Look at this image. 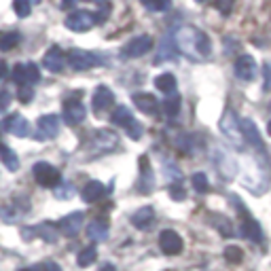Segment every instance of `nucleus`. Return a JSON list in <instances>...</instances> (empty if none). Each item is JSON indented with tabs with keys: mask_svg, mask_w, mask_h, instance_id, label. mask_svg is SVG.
I'll return each mask as SVG.
<instances>
[{
	"mask_svg": "<svg viewBox=\"0 0 271 271\" xmlns=\"http://www.w3.org/2000/svg\"><path fill=\"white\" fill-rule=\"evenodd\" d=\"M176 45L193 62L208 60L210 53H212V41H210V36L206 32H202V30L193 28V26L180 28L176 32Z\"/></svg>",
	"mask_w": 271,
	"mask_h": 271,
	"instance_id": "1",
	"label": "nucleus"
},
{
	"mask_svg": "<svg viewBox=\"0 0 271 271\" xmlns=\"http://www.w3.org/2000/svg\"><path fill=\"white\" fill-rule=\"evenodd\" d=\"M219 128H221V134L233 144V147L242 149L244 144H246L242 128H240V119L236 117V113H233V111H225V115L219 121Z\"/></svg>",
	"mask_w": 271,
	"mask_h": 271,
	"instance_id": "2",
	"label": "nucleus"
},
{
	"mask_svg": "<svg viewBox=\"0 0 271 271\" xmlns=\"http://www.w3.org/2000/svg\"><path fill=\"white\" fill-rule=\"evenodd\" d=\"M32 174H34V180L39 183L41 187H47V189H56L60 183H62V174L58 168H53L47 161H39L34 164L32 168Z\"/></svg>",
	"mask_w": 271,
	"mask_h": 271,
	"instance_id": "3",
	"label": "nucleus"
},
{
	"mask_svg": "<svg viewBox=\"0 0 271 271\" xmlns=\"http://www.w3.org/2000/svg\"><path fill=\"white\" fill-rule=\"evenodd\" d=\"M98 62H100V58L96 56V53L85 51V49H70L68 56H66V64L77 72L94 68V66H98Z\"/></svg>",
	"mask_w": 271,
	"mask_h": 271,
	"instance_id": "4",
	"label": "nucleus"
},
{
	"mask_svg": "<svg viewBox=\"0 0 271 271\" xmlns=\"http://www.w3.org/2000/svg\"><path fill=\"white\" fill-rule=\"evenodd\" d=\"M153 49V39L149 34H140V36H134L132 41H128L121 49V56L128 58V60H136V58H142Z\"/></svg>",
	"mask_w": 271,
	"mask_h": 271,
	"instance_id": "5",
	"label": "nucleus"
},
{
	"mask_svg": "<svg viewBox=\"0 0 271 271\" xmlns=\"http://www.w3.org/2000/svg\"><path fill=\"white\" fill-rule=\"evenodd\" d=\"M64 24L72 32H87L89 28L96 26V15L92 11H72Z\"/></svg>",
	"mask_w": 271,
	"mask_h": 271,
	"instance_id": "6",
	"label": "nucleus"
},
{
	"mask_svg": "<svg viewBox=\"0 0 271 271\" xmlns=\"http://www.w3.org/2000/svg\"><path fill=\"white\" fill-rule=\"evenodd\" d=\"M13 79L15 83H20L22 85H34V83H39L41 81V70L39 66H36L34 62H26V64H17L15 70H13Z\"/></svg>",
	"mask_w": 271,
	"mask_h": 271,
	"instance_id": "7",
	"label": "nucleus"
},
{
	"mask_svg": "<svg viewBox=\"0 0 271 271\" xmlns=\"http://www.w3.org/2000/svg\"><path fill=\"white\" fill-rule=\"evenodd\" d=\"M64 121L66 125H70V128H77V125H81L87 117V108L81 100H66L64 102Z\"/></svg>",
	"mask_w": 271,
	"mask_h": 271,
	"instance_id": "8",
	"label": "nucleus"
},
{
	"mask_svg": "<svg viewBox=\"0 0 271 271\" xmlns=\"http://www.w3.org/2000/svg\"><path fill=\"white\" fill-rule=\"evenodd\" d=\"M119 147V138L111 130H100L92 138V149L96 153H113Z\"/></svg>",
	"mask_w": 271,
	"mask_h": 271,
	"instance_id": "9",
	"label": "nucleus"
},
{
	"mask_svg": "<svg viewBox=\"0 0 271 271\" xmlns=\"http://www.w3.org/2000/svg\"><path fill=\"white\" fill-rule=\"evenodd\" d=\"M159 248L164 255H180L183 252V238L172 229H164L159 233Z\"/></svg>",
	"mask_w": 271,
	"mask_h": 271,
	"instance_id": "10",
	"label": "nucleus"
},
{
	"mask_svg": "<svg viewBox=\"0 0 271 271\" xmlns=\"http://www.w3.org/2000/svg\"><path fill=\"white\" fill-rule=\"evenodd\" d=\"M178 56V45H176V34H166L159 43V49L155 53V64L161 62H172Z\"/></svg>",
	"mask_w": 271,
	"mask_h": 271,
	"instance_id": "11",
	"label": "nucleus"
},
{
	"mask_svg": "<svg viewBox=\"0 0 271 271\" xmlns=\"http://www.w3.org/2000/svg\"><path fill=\"white\" fill-rule=\"evenodd\" d=\"M39 140H53L60 134V117L58 115H43L39 119Z\"/></svg>",
	"mask_w": 271,
	"mask_h": 271,
	"instance_id": "12",
	"label": "nucleus"
},
{
	"mask_svg": "<svg viewBox=\"0 0 271 271\" xmlns=\"http://www.w3.org/2000/svg\"><path fill=\"white\" fill-rule=\"evenodd\" d=\"M240 128H242V134H244V140L250 144V147H255L259 153L265 151V142L259 134V128L255 125V121H250V119H242L240 121Z\"/></svg>",
	"mask_w": 271,
	"mask_h": 271,
	"instance_id": "13",
	"label": "nucleus"
},
{
	"mask_svg": "<svg viewBox=\"0 0 271 271\" xmlns=\"http://www.w3.org/2000/svg\"><path fill=\"white\" fill-rule=\"evenodd\" d=\"M233 72L236 77L242 79V81H252L257 75V62L252 56H240L236 60V66H233Z\"/></svg>",
	"mask_w": 271,
	"mask_h": 271,
	"instance_id": "14",
	"label": "nucleus"
},
{
	"mask_svg": "<svg viewBox=\"0 0 271 271\" xmlns=\"http://www.w3.org/2000/svg\"><path fill=\"white\" fill-rule=\"evenodd\" d=\"M113 104H115L113 92H111V89H108L106 85H100L96 92H94V102H92L94 113H96V115H102V113H106Z\"/></svg>",
	"mask_w": 271,
	"mask_h": 271,
	"instance_id": "15",
	"label": "nucleus"
},
{
	"mask_svg": "<svg viewBox=\"0 0 271 271\" xmlns=\"http://www.w3.org/2000/svg\"><path fill=\"white\" fill-rule=\"evenodd\" d=\"M242 236L246 238V240H250L252 244H261L263 242V229H261V225L252 219V216L244 210V219H242Z\"/></svg>",
	"mask_w": 271,
	"mask_h": 271,
	"instance_id": "16",
	"label": "nucleus"
},
{
	"mask_svg": "<svg viewBox=\"0 0 271 271\" xmlns=\"http://www.w3.org/2000/svg\"><path fill=\"white\" fill-rule=\"evenodd\" d=\"M43 66H45V70L53 72V75L62 72L64 66H66V56H64V51H62L60 47H51V49L45 53V58H43Z\"/></svg>",
	"mask_w": 271,
	"mask_h": 271,
	"instance_id": "17",
	"label": "nucleus"
},
{
	"mask_svg": "<svg viewBox=\"0 0 271 271\" xmlns=\"http://www.w3.org/2000/svg\"><path fill=\"white\" fill-rule=\"evenodd\" d=\"M83 212H72V214H68V216H64V219L60 221V225H58V229L64 233L66 238H75L77 233L81 231V227H83Z\"/></svg>",
	"mask_w": 271,
	"mask_h": 271,
	"instance_id": "18",
	"label": "nucleus"
},
{
	"mask_svg": "<svg viewBox=\"0 0 271 271\" xmlns=\"http://www.w3.org/2000/svg\"><path fill=\"white\" fill-rule=\"evenodd\" d=\"M214 161H216V166H219V172L225 178H233V176L238 174V164H236V159H233L229 153L216 149L214 151Z\"/></svg>",
	"mask_w": 271,
	"mask_h": 271,
	"instance_id": "19",
	"label": "nucleus"
},
{
	"mask_svg": "<svg viewBox=\"0 0 271 271\" xmlns=\"http://www.w3.org/2000/svg\"><path fill=\"white\" fill-rule=\"evenodd\" d=\"M3 128H5L7 132H11L13 136H17V138H26V136L30 134V123H28L22 115H17V113L5 119Z\"/></svg>",
	"mask_w": 271,
	"mask_h": 271,
	"instance_id": "20",
	"label": "nucleus"
},
{
	"mask_svg": "<svg viewBox=\"0 0 271 271\" xmlns=\"http://www.w3.org/2000/svg\"><path fill=\"white\" fill-rule=\"evenodd\" d=\"M132 100H134L138 111L147 113V115H153V117L159 115V100L153 94H134Z\"/></svg>",
	"mask_w": 271,
	"mask_h": 271,
	"instance_id": "21",
	"label": "nucleus"
},
{
	"mask_svg": "<svg viewBox=\"0 0 271 271\" xmlns=\"http://www.w3.org/2000/svg\"><path fill=\"white\" fill-rule=\"evenodd\" d=\"M130 221H132V225H134L136 229L147 231V229H151L153 223H155V210H153L151 206H144V208H140V210H136V212L132 214Z\"/></svg>",
	"mask_w": 271,
	"mask_h": 271,
	"instance_id": "22",
	"label": "nucleus"
},
{
	"mask_svg": "<svg viewBox=\"0 0 271 271\" xmlns=\"http://www.w3.org/2000/svg\"><path fill=\"white\" fill-rule=\"evenodd\" d=\"M111 121H113V125H117V128H123L125 132H128L132 125L136 123V117L132 115V111H130L128 106H119V108H115V111H113Z\"/></svg>",
	"mask_w": 271,
	"mask_h": 271,
	"instance_id": "23",
	"label": "nucleus"
},
{
	"mask_svg": "<svg viewBox=\"0 0 271 271\" xmlns=\"http://www.w3.org/2000/svg\"><path fill=\"white\" fill-rule=\"evenodd\" d=\"M104 185L100 183V180H89V183L85 185V189L81 191V197H83V202L85 204H96L98 200H102V195H104Z\"/></svg>",
	"mask_w": 271,
	"mask_h": 271,
	"instance_id": "24",
	"label": "nucleus"
},
{
	"mask_svg": "<svg viewBox=\"0 0 271 271\" xmlns=\"http://www.w3.org/2000/svg\"><path fill=\"white\" fill-rule=\"evenodd\" d=\"M153 183H155V178H153V170L149 166V157H140V193H149L153 189Z\"/></svg>",
	"mask_w": 271,
	"mask_h": 271,
	"instance_id": "25",
	"label": "nucleus"
},
{
	"mask_svg": "<svg viewBox=\"0 0 271 271\" xmlns=\"http://www.w3.org/2000/svg\"><path fill=\"white\" fill-rule=\"evenodd\" d=\"M87 236L92 242H106L108 238V225L104 221H94L87 225Z\"/></svg>",
	"mask_w": 271,
	"mask_h": 271,
	"instance_id": "26",
	"label": "nucleus"
},
{
	"mask_svg": "<svg viewBox=\"0 0 271 271\" xmlns=\"http://www.w3.org/2000/svg\"><path fill=\"white\" fill-rule=\"evenodd\" d=\"M155 87L159 92H164L166 96H172V94H176V77L172 72H164V75H159L155 79Z\"/></svg>",
	"mask_w": 271,
	"mask_h": 271,
	"instance_id": "27",
	"label": "nucleus"
},
{
	"mask_svg": "<svg viewBox=\"0 0 271 271\" xmlns=\"http://www.w3.org/2000/svg\"><path fill=\"white\" fill-rule=\"evenodd\" d=\"M58 227L56 225H51V223H43V225H39V227H34L32 229V233H39V236L45 240V242H49V244H53L58 240Z\"/></svg>",
	"mask_w": 271,
	"mask_h": 271,
	"instance_id": "28",
	"label": "nucleus"
},
{
	"mask_svg": "<svg viewBox=\"0 0 271 271\" xmlns=\"http://www.w3.org/2000/svg\"><path fill=\"white\" fill-rule=\"evenodd\" d=\"M0 157H3V164H5L11 172H17V170H20V159H17V155H15L13 149L3 147V144H0Z\"/></svg>",
	"mask_w": 271,
	"mask_h": 271,
	"instance_id": "29",
	"label": "nucleus"
},
{
	"mask_svg": "<svg viewBox=\"0 0 271 271\" xmlns=\"http://www.w3.org/2000/svg\"><path fill=\"white\" fill-rule=\"evenodd\" d=\"M22 43V34L20 32H3L0 34V49L3 51H11Z\"/></svg>",
	"mask_w": 271,
	"mask_h": 271,
	"instance_id": "30",
	"label": "nucleus"
},
{
	"mask_svg": "<svg viewBox=\"0 0 271 271\" xmlns=\"http://www.w3.org/2000/svg\"><path fill=\"white\" fill-rule=\"evenodd\" d=\"M98 259V252H96V246H87L79 252V257H77V263L81 267H89V265H94Z\"/></svg>",
	"mask_w": 271,
	"mask_h": 271,
	"instance_id": "31",
	"label": "nucleus"
},
{
	"mask_svg": "<svg viewBox=\"0 0 271 271\" xmlns=\"http://www.w3.org/2000/svg\"><path fill=\"white\" fill-rule=\"evenodd\" d=\"M180 106H183V100H180L178 94L168 96V100H164V111L168 117H176L180 113Z\"/></svg>",
	"mask_w": 271,
	"mask_h": 271,
	"instance_id": "32",
	"label": "nucleus"
},
{
	"mask_svg": "<svg viewBox=\"0 0 271 271\" xmlns=\"http://www.w3.org/2000/svg\"><path fill=\"white\" fill-rule=\"evenodd\" d=\"M178 147L183 149L185 153L189 151V153H193V151H197V147H200V142H197V136L195 134H183L178 138Z\"/></svg>",
	"mask_w": 271,
	"mask_h": 271,
	"instance_id": "33",
	"label": "nucleus"
},
{
	"mask_svg": "<svg viewBox=\"0 0 271 271\" xmlns=\"http://www.w3.org/2000/svg\"><path fill=\"white\" fill-rule=\"evenodd\" d=\"M191 183H193V189H195L197 193H208V191H210V183H208V176H206L204 172H197V174H193V178H191Z\"/></svg>",
	"mask_w": 271,
	"mask_h": 271,
	"instance_id": "34",
	"label": "nucleus"
},
{
	"mask_svg": "<svg viewBox=\"0 0 271 271\" xmlns=\"http://www.w3.org/2000/svg\"><path fill=\"white\" fill-rule=\"evenodd\" d=\"M244 259V250L240 246H227L225 248V261L231 265H238Z\"/></svg>",
	"mask_w": 271,
	"mask_h": 271,
	"instance_id": "35",
	"label": "nucleus"
},
{
	"mask_svg": "<svg viewBox=\"0 0 271 271\" xmlns=\"http://www.w3.org/2000/svg\"><path fill=\"white\" fill-rule=\"evenodd\" d=\"M140 3L149 11H166V9H170L172 0H140Z\"/></svg>",
	"mask_w": 271,
	"mask_h": 271,
	"instance_id": "36",
	"label": "nucleus"
},
{
	"mask_svg": "<svg viewBox=\"0 0 271 271\" xmlns=\"http://www.w3.org/2000/svg\"><path fill=\"white\" fill-rule=\"evenodd\" d=\"M13 11L17 13V17H28L32 11L30 0H13Z\"/></svg>",
	"mask_w": 271,
	"mask_h": 271,
	"instance_id": "37",
	"label": "nucleus"
},
{
	"mask_svg": "<svg viewBox=\"0 0 271 271\" xmlns=\"http://www.w3.org/2000/svg\"><path fill=\"white\" fill-rule=\"evenodd\" d=\"M75 195V187H72L70 183H60L56 187V197L58 200H68V197Z\"/></svg>",
	"mask_w": 271,
	"mask_h": 271,
	"instance_id": "38",
	"label": "nucleus"
},
{
	"mask_svg": "<svg viewBox=\"0 0 271 271\" xmlns=\"http://www.w3.org/2000/svg\"><path fill=\"white\" fill-rule=\"evenodd\" d=\"M170 197H172L174 202H183L185 197H187L185 187L180 185V183H172V185H170Z\"/></svg>",
	"mask_w": 271,
	"mask_h": 271,
	"instance_id": "39",
	"label": "nucleus"
},
{
	"mask_svg": "<svg viewBox=\"0 0 271 271\" xmlns=\"http://www.w3.org/2000/svg\"><path fill=\"white\" fill-rule=\"evenodd\" d=\"M219 219H221V221H216V223H214L216 229H219L225 238H233V227H231V223L225 219V216H219Z\"/></svg>",
	"mask_w": 271,
	"mask_h": 271,
	"instance_id": "40",
	"label": "nucleus"
},
{
	"mask_svg": "<svg viewBox=\"0 0 271 271\" xmlns=\"http://www.w3.org/2000/svg\"><path fill=\"white\" fill-rule=\"evenodd\" d=\"M17 96H20V102H22V104H28V102L34 98V87L22 85V87H20V94H17Z\"/></svg>",
	"mask_w": 271,
	"mask_h": 271,
	"instance_id": "41",
	"label": "nucleus"
},
{
	"mask_svg": "<svg viewBox=\"0 0 271 271\" xmlns=\"http://www.w3.org/2000/svg\"><path fill=\"white\" fill-rule=\"evenodd\" d=\"M233 3H236V0H216V9H219L223 15H229L233 9Z\"/></svg>",
	"mask_w": 271,
	"mask_h": 271,
	"instance_id": "42",
	"label": "nucleus"
},
{
	"mask_svg": "<svg viewBox=\"0 0 271 271\" xmlns=\"http://www.w3.org/2000/svg\"><path fill=\"white\" fill-rule=\"evenodd\" d=\"M9 104H11V94L7 89H3V92H0V113H5L9 108Z\"/></svg>",
	"mask_w": 271,
	"mask_h": 271,
	"instance_id": "43",
	"label": "nucleus"
},
{
	"mask_svg": "<svg viewBox=\"0 0 271 271\" xmlns=\"http://www.w3.org/2000/svg\"><path fill=\"white\" fill-rule=\"evenodd\" d=\"M39 269H41V271H62L58 263H43Z\"/></svg>",
	"mask_w": 271,
	"mask_h": 271,
	"instance_id": "44",
	"label": "nucleus"
},
{
	"mask_svg": "<svg viewBox=\"0 0 271 271\" xmlns=\"http://www.w3.org/2000/svg\"><path fill=\"white\" fill-rule=\"evenodd\" d=\"M7 72H9V70H7V64H5V62H0V81H3V79L7 77Z\"/></svg>",
	"mask_w": 271,
	"mask_h": 271,
	"instance_id": "45",
	"label": "nucleus"
},
{
	"mask_svg": "<svg viewBox=\"0 0 271 271\" xmlns=\"http://www.w3.org/2000/svg\"><path fill=\"white\" fill-rule=\"evenodd\" d=\"M100 271H117V269H115V265H113V263H104Z\"/></svg>",
	"mask_w": 271,
	"mask_h": 271,
	"instance_id": "46",
	"label": "nucleus"
},
{
	"mask_svg": "<svg viewBox=\"0 0 271 271\" xmlns=\"http://www.w3.org/2000/svg\"><path fill=\"white\" fill-rule=\"evenodd\" d=\"M62 5L64 7H72V5H75V0H62Z\"/></svg>",
	"mask_w": 271,
	"mask_h": 271,
	"instance_id": "47",
	"label": "nucleus"
},
{
	"mask_svg": "<svg viewBox=\"0 0 271 271\" xmlns=\"http://www.w3.org/2000/svg\"><path fill=\"white\" fill-rule=\"evenodd\" d=\"M267 132H269V136H271V121L267 123Z\"/></svg>",
	"mask_w": 271,
	"mask_h": 271,
	"instance_id": "48",
	"label": "nucleus"
},
{
	"mask_svg": "<svg viewBox=\"0 0 271 271\" xmlns=\"http://www.w3.org/2000/svg\"><path fill=\"white\" fill-rule=\"evenodd\" d=\"M87 3H104V0H87Z\"/></svg>",
	"mask_w": 271,
	"mask_h": 271,
	"instance_id": "49",
	"label": "nucleus"
},
{
	"mask_svg": "<svg viewBox=\"0 0 271 271\" xmlns=\"http://www.w3.org/2000/svg\"><path fill=\"white\" fill-rule=\"evenodd\" d=\"M197 3H208V0H197Z\"/></svg>",
	"mask_w": 271,
	"mask_h": 271,
	"instance_id": "50",
	"label": "nucleus"
},
{
	"mask_svg": "<svg viewBox=\"0 0 271 271\" xmlns=\"http://www.w3.org/2000/svg\"><path fill=\"white\" fill-rule=\"evenodd\" d=\"M269 111H271V106H269Z\"/></svg>",
	"mask_w": 271,
	"mask_h": 271,
	"instance_id": "51",
	"label": "nucleus"
}]
</instances>
